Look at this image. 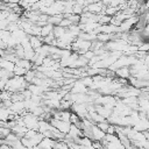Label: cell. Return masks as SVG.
Here are the masks:
<instances>
[]
</instances>
